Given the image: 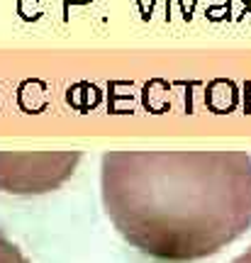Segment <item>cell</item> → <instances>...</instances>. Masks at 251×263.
<instances>
[{"instance_id": "7a4b0ae2", "label": "cell", "mask_w": 251, "mask_h": 263, "mask_svg": "<svg viewBox=\"0 0 251 263\" xmlns=\"http://www.w3.org/2000/svg\"><path fill=\"white\" fill-rule=\"evenodd\" d=\"M81 151H0V190L42 195L74 176Z\"/></svg>"}, {"instance_id": "3957f363", "label": "cell", "mask_w": 251, "mask_h": 263, "mask_svg": "<svg viewBox=\"0 0 251 263\" xmlns=\"http://www.w3.org/2000/svg\"><path fill=\"white\" fill-rule=\"evenodd\" d=\"M0 263H27V258L17 251V246L10 244L3 234H0Z\"/></svg>"}, {"instance_id": "277c9868", "label": "cell", "mask_w": 251, "mask_h": 263, "mask_svg": "<svg viewBox=\"0 0 251 263\" xmlns=\"http://www.w3.org/2000/svg\"><path fill=\"white\" fill-rule=\"evenodd\" d=\"M229 263H251V246L246 249V251H244V254H239L237 258H232Z\"/></svg>"}, {"instance_id": "6da1fadb", "label": "cell", "mask_w": 251, "mask_h": 263, "mask_svg": "<svg viewBox=\"0 0 251 263\" xmlns=\"http://www.w3.org/2000/svg\"><path fill=\"white\" fill-rule=\"evenodd\" d=\"M100 197L112 227L144 256L200 261L251 227V156L237 149L105 151Z\"/></svg>"}]
</instances>
